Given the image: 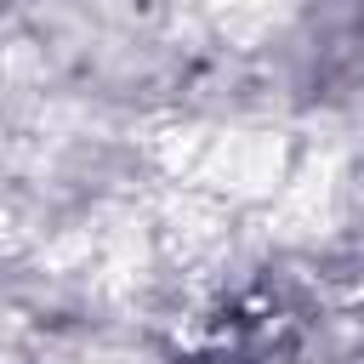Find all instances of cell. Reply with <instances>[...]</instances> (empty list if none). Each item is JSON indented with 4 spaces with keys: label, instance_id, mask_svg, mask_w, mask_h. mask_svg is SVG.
<instances>
[{
    "label": "cell",
    "instance_id": "6da1fadb",
    "mask_svg": "<svg viewBox=\"0 0 364 364\" xmlns=\"http://www.w3.org/2000/svg\"><path fill=\"white\" fill-rule=\"evenodd\" d=\"M199 364H245V358H199Z\"/></svg>",
    "mask_w": 364,
    "mask_h": 364
}]
</instances>
